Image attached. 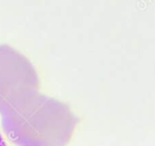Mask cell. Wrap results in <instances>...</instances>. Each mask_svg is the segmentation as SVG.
Instances as JSON below:
<instances>
[{
  "mask_svg": "<svg viewBox=\"0 0 155 146\" xmlns=\"http://www.w3.org/2000/svg\"><path fill=\"white\" fill-rule=\"evenodd\" d=\"M78 116L64 101L37 92L1 113V126L15 146H69Z\"/></svg>",
  "mask_w": 155,
  "mask_h": 146,
  "instance_id": "1",
  "label": "cell"
},
{
  "mask_svg": "<svg viewBox=\"0 0 155 146\" xmlns=\"http://www.w3.org/2000/svg\"><path fill=\"white\" fill-rule=\"evenodd\" d=\"M34 64L19 50L0 44V113L22 98L39 92Z\"/></svg>",
  "mask_w": 155,
  "mask_h": 146,
  "instance_id": "2",
  "label": "cell"
},
{
  "mask_svg": "<svg viewBox=\"0 0 155 146\" xmlns=\"http://www.w3.org/2000/svg\"><path fill=\"white\" fill-rule=\"evenodd\" d=\"M0 146H8L7 143H5V139H3L1 134H0Z\"/></svg>",
  "mask_w": 155,
  "mask_h": 146,
  "instance_id": "3",
  "label": "cell"
}]
</instances>
